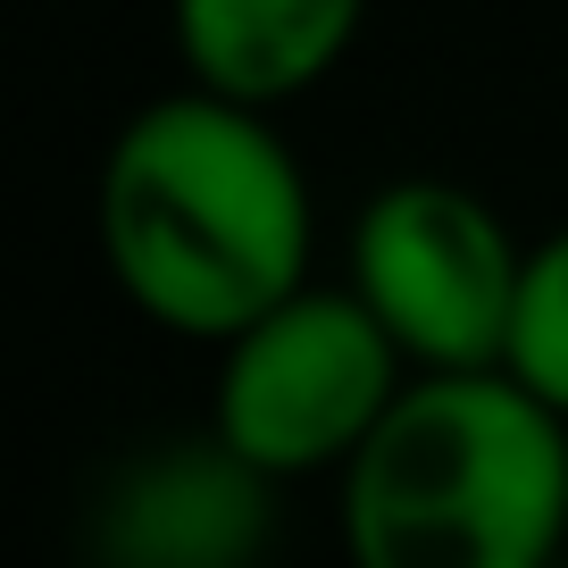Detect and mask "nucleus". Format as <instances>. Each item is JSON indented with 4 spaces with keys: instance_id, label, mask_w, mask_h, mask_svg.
I'll return each mask as SVG.
<instances>
[{
    "instance_id": "20e7f679",
    "label": "nucleus",
    "mask_w": 568,
    "mask_h": 568,
    "mask_svg": "<svg viewBox=\"0 0 568 568\" xmlns=\"http://www.w3.org/2000/svg\"><path fill=\"white\" fill-rule=\"evenodd\" d=\"M409 368H501L527 284V243L452 176H402L359 210L352 276Z\"/></svg>"
},
{
    "instance_id": "7ed1b4c3",
    "label": "nucleus",
    "mask_w": 568,
    "mask_h": 568,
    "mask_svg": "<svg viewBox=\"0 0 568 568\" xmlns=\"http://www.w3.org/2000/svg\"><path fill=\"white\" fill-rule=\"evenodd\" d=\"M217 393L210 426L226 435L243 460H260L267 477H326L352 468V452L368 444L385 409L402 402L409 352L385 335L352 284H302L276 310L217 343Z\"/></svg>"
},
{
    "instance_id": "6e6552de",
    "label": "nucleus",
    "mask_w": 568,
    "mask_h": 568,
    "mask_svg": "<svg viewBox=\"0 0 568 568\" xmlns=\"http://www.w3.org/2000/svg\"><path fill=\"white\" fill-rule=\"evenodd\" d=\"M551 568H568V551H560V560H551Z\"/></svg>"
},
{
    "instance_id": "f257e3e1",
    "label": "nucleus",
    "mask_w": 568,
    "mask_h": 568,
    "mask_svg": "<svg viewBox=\"0 0 568 568\" xmlns=\"http://www.w3.org/2000/svg\"><path fill=\"white\" fill-rule=\"evenodd\" d=\"M101 260L168 335L226 343L310 284V184L267 109L168 92L101 160Z\"/></svg>"
},
{
    "instance_id": "0eeeda50",
    "label": "nucleus",
    "mask_w": 568,
    "mask_h": 568,
    "mask_svg": "<svg viewBox=\"0 0 568 568\" xmlns=\"http://www.w3.org/2000/svg\"><path fill=\"white\" fill-rule=\"evenodd\" d=\"M501 368H510L535 402H551L568 418V226L527 251V284H518V318H510Z\"/></svg>"
},
{
    "instance_id": "f03ea898",
    "label": "nucleus",
    "mask_w": 568,
    "mask_h": 568,
    "mask_svg": "<svg viewBox=\"0 0 568 568\" xmlns=\"http://www.w3.org/2000/svg\"><path fill=\"white\" fill-rule=\"evenodd\" d=\"M352 568H551L568 551V418L510 368H426L343 468Z\"/></svg>"
},
{
    "instance_id": "39448f33",
    "label": "nucleus",
    "mask_w": 568,
    "mask_h": 568,
    "mask_svg": "<svg viewBox=\"0 0 568 568\" xmlns=\"http://www.w3.org/2000/svg\"><path fill=\"white\" fill-rule=\"evenodd\" d=\"M276 544V477L226 435H168L118 460L92 501L101 568H260Z\"/></svg>"
},
{
    "instance_id": "423d86ee",
    "label": "nucleus",
    "mask_w": 568,
    "mask_h": 568,
    "mask_svg": "<svg viewBox=\"0 0 568 568\" xmlns=\"http://www.w3.org/2000/svg\"><path fill=\"white\" fill-rule=\"evenodd\" d=\"M368 0H168L176 59L201 92L276 109L352 51Z\"/></svg>"
}]
</instances>
